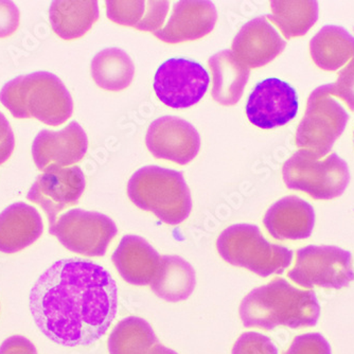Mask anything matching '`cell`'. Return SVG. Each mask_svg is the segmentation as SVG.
I'll return each instance as SVG.
<instances>
[{
  "instance_id": "obj_1",
  "label": "cell",
  "mask_w": 354,
  "mask_h": 354,
  "mask_svg": "<svg viewBox=\"0 0 354 354\" xmlns=\"http://www.w3.org/2000/svg\"><path fill=\"white\" fill-rule=\"evenodd\" d=\"M30 310L41 333L65 347L89 346L105 335L118 310L116 281L88 260H59L37 279Z\"/></svg>"
},
{
  "instance_id": "obj_2",
  "label": "cell",
  "mask_w": 354,
  "mask_h": 354,
  "mask_svg": "<svg viewBox=\"0 0 354 354\" xmlns=\"http://www.w3.org/2000/svg\"><path fill=\"white\" fill-rule=\"evenodd\" d=\"M239 314L245 328L301 329L317 325L320 306L315 292L276 278L250 291L241 302Z\"/></svg>"
},
{
  "instance_id": "obj_3",
  "label": "cell",
  "mask_w": 354,
  "mask_h": 354,
  "mask_svg": "<svg viewBox=\"0 0 354 354\" xmlns=\"http://www.w3.org/2000/svg\"><path fill=\"white\" fill-rule=\"evenodd\" d=\"M0 102L15 118H35L51 127L66 122L73 113L68 89L47 71L14 77L0 91Z\"/></svg>"
},
{
  "instance_id": "obj_4",
  "label": "cell",
  "mask_w": 354,
  "mask_h": 354,
  "mask_svg": "<svg viewBox=\"0 0 354 354\" xmlns=\"http://www.w3.org/2000/svg\"><path fill=\"white\" fill-rule=\"evenodd\" d=\"M127 196L145 212L172 226L190 216L192 198L190 189L180 171L147 166L137 170L127 183Z\"/></svg>"
},
{
  "instance_id": "obj_5",
  "label": "cell",
  "mask_w": 354,
  "mask_h": 354,
  "mask_svg": "<svg viewBox=\"0 0 354 354\" xmlns=\"http://www.w3.org/2000/svg\"><path fill=\"white\" fill-rule=\"evenodd\" d=\"M216 250L225 262L262 278L282 275L294 258L293 250L270 243L252 224H234L223 230L216 240Z\"/></svg>"
},
{
  "instance_id": "obj_6",
  "label": "cell",
  "mask_w": 354,
  "mask_h": 354,
  "mask_svg": "<svg viewBox=\"0 0 354 354\" xmlns=\"http://www.w3.org/2000/svg\"><path fill=\"white\" fill-rule=\"evenodd\" d=\"M282 178L290 190L307 193L314 200H333L349 185V167L336 153L319 158L310 151L298 150L284 162Z\"/></svg>"
},
{
  "instance_id": "obj_7",
  "label": "cell",
  "mask_w": 354,
  "mask_h": 354,
  "mask_svg": "<svg viewBox=\"0 0 354 354\" xmlns=\"http://www.w3.org/2000/svg\"><path fill=\"white\" fill-rule=\"evenodd\" d=\"M331 95V84L314 89L296 131L299 150L310 151L319 158L329 154L349 121V114Z\"/></svg>"
},
{
  "instance_id": "obj_8",
  "label": "cell",
  "mask_w": 354,
  "mask_h": 354,
  "mask_svg": "<svg viewBox=\"0 0 354 354\" xmlns=\"http://www.w3.org/2000/svg\"><path fill=\"white\" fill-rule=\"evenodd\" d=\"M288 277L306 288H346L354 280L352 254L336 246H306L296 252Z\"/></svg>"
},
{
  "instance_id": "obj_9",
  "label": "cell",
  "mask_w": 354,
  "mask_h": 354,
  "mask_svg": "<svg viewBox=\"0 0 354 354\" xmlns=\"http://www.w3.org/2000/svg\"><path fill=\"white\" fill-rule=\"evenodd\" d=\"M49 232L62 245L75 254L87 257H103L118 228L114 221L100 212L71 209L61 214Z\"/></svg>"
},
{
  "instance_id": "obj_10",
  "label": "cell",
  "mask_w": 354,
  "mask_h": 354,
  "mask_svg": "<svg viewBox=\"0 0 354 354\" xmlns=\"http://www.w3.org/2000/svg\"><path fill=\"white\" fill-rule=\"evenodd\" d=\"M210 77L206 69L186 59H170L157 69L155 93L167 106L185 109L198 104L207 89Z\"/></svg>"
},
{
  "instance_id": "obj_11",
  "label": "cell",
  "mask_w": 354,
  "mask_h": 354,
  "mask_svg": "<svg viewBox=\"0 0 354 354\" xmlns=\"http://www.w3.org/2000/svg\"><path fill=\"white\" fill-rule=\"evenodd\" d=\"M85 187L86 178L80 167H55L37 176L27 198L43 209L51 226L63 210L79 203Z\"/></svg>"
},
{
  "instance_id": "obj_12",
  "label": "cell",
  "mask_w": 354,
  "mask_h": 354,
  "mask_svg": "<svg viewBox=\"0 0 354 354\" xmlns=\"http://www.w3.org/2000/svg\"><path fill=\"white\" fill-rule=\"evenodd\" d=\"M298 95L288 83L268 77L252 89L246 104L250 123L263 130L283 127L298 113Z\"/></svg>"
},
{
  "instance_id": "obj_13",
  "label": "cell",
  "mask_w": 354,
  "mask_h": 354,
  "mask_svg": "<svg viewBox=\"0 0 354 354\" xmlns=\"http://www.w3.org/2000/svg\"><path fill=\"white\" fill-rule=\"evenodd\" d=\"M146 145L155 158L186 166L198 156L201 137L188 121L178 117L164 116L151 123Z\"/></svg>"
},
{
  "instance_id": "obj_14",
  "label": "cell",
  "mask_w": 354,
  "mask_h": 354,
  "mask_svg": "<svg viewBox=\"0 0 354 354\" xmlns=\"http://www.w3.org/2000/svg\"><path fill=\"white\" fill-rule=\"evenodd\" d=\"M88 150V138L77 121L63 130H43L37 135L32 145V157L39 171L55 167L67 168L81 162Z\"/></svg>"
},
{
  "instance_id": "obj_15",
  "label": "cell",
  "mask_w": 354,
  "mask_h": 354,
  "mask_svg": "<svg viewBox=\"0 0 354 354\" xmlns=\"http://www.w3.org/2000/svg\"><path fill=\"white\" fill-rule=\"evenodd\" d=\"M218 21L216 6L209 0H183L174 3L168 23L155 37L168 44L196 41L212 33Z\"/></svg>"
},
{
  "instance_id": "obj_16",
  "label": "cell",
  "mask_w": 354,
  "mask_h": 354,
  "mask_svg": "<svg viewBox=\"0 0 354 354\" xmlns=\"http://www.w3.org/2000/svg\"><path fill=\"white\" fill-rule=\"evenodd\" d=\"M286 46L266 16H260L241 28L232 41V53L248 68H260L281 55Z\"/></svg>"
},
{
  "instance_id": "obj_17",
  "label": "cell",
  "mask_w": 354,
  "mask_h": 354,
  "mask_svg": "<svg viewBox=\"0 0 354 354\" xmlns=\"http://www.w3.org/2000/svg\"><path fill=\"white\" fill-rule=\"evenodd\" d=\"M263 224L275 240H304L313 232L315 212L307 201L295 196H284L268 208Z\"/></svg>"
},
{
  "instance_id": "obj_18",
  "label": "cell",
  "mask_w": 354,
  "mask_h": 354,
  "mask_svg": "<svg viewBox=\"0 0 354 354\" xmlns=\"http://www.w3.org/2000/svg\"><path fill=\"white\" fill-rule=\"evenodd\" d=\"M160 259L162 257L148 241L134 234L123 236L111 256L121 278L135 286H150Z\"/></svg>"
},
{
  "instance_id": "obj_19",
  "label": "cell",
  "mask_w": 354,
  "mask_h": 354,
  "mask_svg": "<svg viewBox=\"0 0 354 354\" xmlns=\"http://www.w3.org/2000/svg\"><path fill=\"white\" fill-rule=\"evenodd\" d=\"M43 232V220L35 207L12 204L0 214V252H21L37 242Z\"/></svg>"
},
{
  "instance_id": "obj_20",
  "label": "cell",
  "mask_w": 354,
  "mask_h": 354,
  "mask_svg": "<svg viewBox=\"0 0 354 354\" xmlns=\"http://www.w3.org/2000/svg\"><path fill=\"white\" fill-rule=\"evenodd\" d=\"M208 66L212 75L214 100L223 106L236 105L243 95L250 69L232 50L220 51L209 57Z\"/></svg>"
},
{
  "instance_id": "obj_21",
  "label": "cell",
  "mask_w": 354,
  "mask_h": 354,
  "mask_svg": "<svg viewBox=\"0 0 354 354\" xmlns=\"http://www.w3.org/2000/svg\"><path fill=\"white\" fill-rule=\"evenodd\" d=\"M109 354H178L165 347L152 326L141 317L123 318L109 334Z\"/></svg>"
},
{
  "instance_id": "obj_22",
  "label": "cell",
  "mask_w": 354,
  "mask_h": 354,
  "mask_svg": "<svg viewBox=\"0 0 354 354\" xmlns=\"http://www.w3.org/2000/svg\"><path fill=\"white\" fill-rule=\"evenodd\" d=\"M99 19L98 1L55 0L49 9L51 28L57 37L73 41L84 37Z\"/></svg>"
},
{
  "instance_id": "obj_23",
  "label": "cell",
  "mask_w": 354,
  "mask_h": 354,
  "mask_svg": "<svg viewBox=\"0 0 354 354\" xmlns=\"http://www.w3.org/2000/svg\"><path fill=\"white\" fill-rule=\"evenodd\" d=\"M196 286V270L178 256H162L150 288L168 302H180L192 295Z\"/></svg>"
},
{
  "instance_id": "obj_24",
  "label": "cell",
  "mask_w": 354,
  "mask_h": 354,
  "mask_svg": "<svg viewBox=\"0 0 354 354\" xmlns=\"http://www.w3.org/2000/svg\"><path fill=\"white\" fill-rule=\"evenodd\" d=\"M310 53L320 69L339 71L354 59V37L343 27L325 26L312 37Z\"/></svg>"
},
{
  "instance_id": "obj_25",
  "label": "cell",
  "mask_w": 354,
  "mask_h": 354,
  "mask_svg": "<svg viewBox=\"0 0 354 354\" xmlns=\"http://www.w3.org/2000/svg\"><path fill=\"white\" fill-rule=\"evenodd\" d=\"M91 77L95 84L107 91H121L132 83L135 65L130 55L119 48H107L91 61Z\"/></svg>"
},
{
  "instance_id": "obj_26",
  "label": "cell",
  "mask_w": 354,
  "mask_h": 354,
  "mask_svg": "<svg viewBox=\"0 0 354 354\" xmlns=\"http://www.w3.org/2000/svg\"><path fill=\"white\" fill-rule=\"evenodd\" d=\"M272 14L266 15L280 30L286 39L304 37L315 25L318 19V3L306 1H270Z\"/></svg>"
},
{
  "instance_id": "obj_27",
  "label": "cell",
  "mask_w": 354,
  "mask_h": 354,
  "mask_svg": "<svg viewBox=\"0 0 354 354\" xmlns=\"http://www.w3.org/2000/svg\"><path fill=\"white\" fill-rule=\"evenodd\" d=\"M106 5V14L109 21L127 27L136 29L142 23L147 12V1L132 0V1H113L109 0Z\"/></svg>"
},
{
  "instance_id": "obj_28",
  "label": "cell",
  "mask_w": 354,
  "mask_h": 354,
  "mask_svg": "<svg viewBox=\"0 0 354 354\" xmlns=\"http://www.w3.org/2000/svg\"><path fill=\"white\" fill-rule=\"evenodd\" d=\"M232 354H279V352L268 335L250 331L239 336Z\"/></svg>"
},
{
  "instance_id": "obj_29",
  "label": "cell",
  "mask_w": 354,
  "mask_h": 354,
  "mask_svg": "<svg viewBox=\"0 0 354 354\" xmlns=\"http://www.w3.org/2000/svg\"><path fill=\"white\" fill-rule=\"evenodd\" d=\"M283 354H332L329 342L320 333L296 336Z\"/></svg>"
},
{
  "instance_id": "obj_30",
  "label": "cell",
  "mask_w": 354,
  "mask_h": 354,
  "mask_svg": "<svg viewBox=\"0 0 354 354\" xmlns=\"http://www.w3.org/2000/svg\"><path fill=\"white\" fill-rule=\"evenodd\" d=\"M331 95L339 97L354 111V59L339 71L335 83L331 84Z\"/></svg>"
},
{
  "instance_id": "obj_31",
  "label": "cell",
  "mask_w": 354,
  "mask_h": 354,
  "mask_svg": "<svg viewBox=\"0 0 354 354\" xmlns=\"http://www.w3.org/2000/svg\"><path fill=\"white\" fill-rule=\"evenodd\" d=\"M169 6L170 3L166 0L147 1L146 15H145L142 23L137 26L136 30L155 33L162 29L169 12Z\"/></svg>"
},
{
  "instance_id": "obj_32",
  "label": "cell",
  "mask_w": 354,
  "mask_h": 354,
  "mask_svg": "<svg viewBox=\"0 0 354 354\" xmlns=\"http://www.w3.org/2000/svg\"><path fill=\"white\" fill-rule=\"evenodd\" d=\"M21 24V12L13 1L0 0V39L15 33Z\"/></svg>"
},
{
  "instance_id": "obj_33",
  "label": "cell",
  "mask_w": 354,
  "mask_h": 354,
  "mask_svg": "<svg viewBox=\"0 0 354 354\" xmlns=\"http://www.w3.org/2000/svg\"><path fill=\"white\" fill-rule=\"evenodd\" d=\"M15 148V137L9 121L0 111V166L8 162Z\"/></svg>"
},
{
  "instance_id": "obj_34",
  "label": "cell",
  "mask_w": 354,
  "mask_h": 354,
  "mask_svg": "<svg viewBox=\"0 0 354 354\" xmlns=\"http://www.w3.org/2000/svg\"><path fill=\"white\" fill-rule=\"evenodd\" d=\"M0 354H37V347L23 335L10 336L0 346Z\"/></svg>"
}]
</instances>
